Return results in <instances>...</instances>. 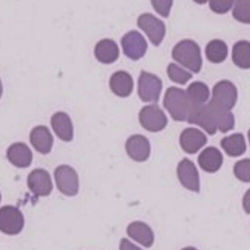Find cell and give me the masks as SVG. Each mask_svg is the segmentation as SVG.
<instances>
[{
	"label": "cell",
	"instance_id": "28",
	"mask_svg": "<svg viewBox=\"0 0 250 250\" xmlns=\"http://www.w3.org/2000/svg\"><path fill=\"white\" fill-rule=\"evenodd\" d=\"M233 16L244 23H250V0H236Z\"/></svg>",
	"mask_w": 250,
	"mask_h": 250
},
{
	"label": "cell",
	"instance_id": "20",
	"mask_svg": "<svg viewBox=\"0 0 250 250\" xmlns=\"http://www.w3.org/2000/svg\"><path fill=\"white\" fill-rule=\"evenodd\" d=\"M51 125L54 132L63 141H72L73 138V126L67 114L57 112L51 117Z\"/></svg>",
	"mask_w": 250,
	"mask_h": 250
},
{
	"label": "cell",
	"instance_id": "26",
	"mask_svg": "<svg viewBox=\"0 0 250 250\" xmlns=\"http://www.w3.org/2000/svg\"><path fill=\"white\" fill-rule=\"evenodd\" d=\"M191 103L195 105L205 104L210 96L209 89L205 83L195 82L188 86L186 90Z\"/></svg>",
	"mask_w": 250,
	"mask_h": 250
},
{
	"label": "cell",
	"instance_id": "17",
	"mask_svg": "<svg viewBox=\"0 0 250 250\" xmlns=\"http://www.w3.org/2000/svg\"><path fill=\"white\" fill-rule=\"evenodd\" d=\"M198 163L204 171L215 173L223 166V156L216 147H208L200 154Z\"/></svg>",
	"mask_w": 250,
	"mask_h": 250
},
{
	"label": "cell",
	"instance_id": "36",
	"mask_svg": "<svg viewBox=\"0 0 250 250\" xmlns=\"http://www.w3.org/2000/svg\"><path fill=\"white\" fill-rule=\"evenodd\" d=\"M248 138H249L250 144V129L249 132H248Z\"/></svg>",
	"mask_w": 250,
	"mask_h": 250
},
{
	"label": "cell",
	"instance_id": "18",
	"mask_svg": "<svg viewBox=\"0 0 250 250\" xmlns=\"http://www.w3.org/2000/svg\"><path fill=\"white\" fill-rule=\"evenodd\" d=\"M110 86L114 95L120 98H126L133 91V79L127 72H116L110 79Z\"/></svg>",
	"mask_w": 250,
	"mask_h": 250
},
{
	"label": "cell",
	"instance_id": "31",
	"mask_svg": "<svg viewBox=\"0 0 250 250\" xmlns=\"http://www.w3.org/2000/svg\"><path fill=\"white\" fill-rule=\"evenodd\" d=\"M173 0H151V4L157 13L167 18L170 15Z\"/></svg>",
	"mask_w": 250,
	"mask_h": 250
},
{
	"label": "cell",
	"instance_id": "21",
	"mask_svg": "<svg viewBox=\"0 0 250 250\" xmlns=\"http://www.w3.org/2000/svg\"><path fill=\"white\" fill-rule=\"evenodd\" d=\"M120 51L113 40L104 39L95 45V56L100 62L111 64L118 59Z\"/></svg>",
	"mask_w": 250,
	"mask_h": 250
},
{
	"label": "cell",
	"instance_id": "7",
	"mask_svg": "<svg viewBox=\"0 0 250 250\" xmlns=\"http://www.w3.org/2000/svg\"><path fill=\"white\" fill-rule=\"evenodd\" d=\"M139 120L142 127L153 132L162 130L168 123L164 111L157 105L144 107L139 112Z\"/></svg>",
	"mask_w": 250,
	"mask_h": 250
},
{
	"label": "cell",
	"instance_id": "9",
	"mask_svg": "<svg viewBox=\"0 0 250 250\" xmlns=\"http://www.w3.org/2000/svg\"><path fill=\"white\" fill-rule=\"evenodd\" d=\"M121 45L125 55L135 61L143 57L148 49L145 38L136 30L126 33L122 38Z\"/></svg>",
	"mask_w": 250,
	"mask_h": 250
},
{
	"label": "cell",
	"instance_id": "3",
	"mask_svg": "<svg viewBox=\"0 0 250 250\" xmlns=\"http://www.w3.org/2000/svg\"><path fill=\"white\" fill-rule=\"evenodd\" d=\"M162 90V82L155 75L142 71L138 80V95L144 103H157Z\"/></svg>",
	"mask_w": 250,
	"mask_h": 250
},
{
	"label": "cell",
	"instance_id": "25",
	"mask_svg": "<svg viewBox=\"0 0 250 250\" xmlns=\"http://www.w3.org/2000/svg\"><path fill=\"white\" fill-rule=\"evenodd\" d=\"M232 59L237 67L242 69H250V42L246 41L236 42L233 48Z\"/></svg>",
	"mask_w": 250,
	"mask_h": 250
},
{
	"label": "cell",
	"instance_id": "22",
	"mask_svg": "<svg viewBox=\"0 0 250 250\" xmlns=\"http://www.w3.org/2000/svg\"><path fill=\"white\" fill-rule=\"evenodd\" d=\"M208 104L214 114L217 129H220L223 133H226L234 128V116L230 112V110L227 109L211 101Z\"/></svg>",
	"mask_w": 250,
	"mask_h": 250
},
{
	"label": "cell",
	"instance_id": "27",
	"mask_svg": "<svg viewBox=\"0 0 250 250\" xmlns=\"http://www.w3.org/2000/svg\"><path fill=\"white\" fill-rule=\"evenodd\" d=\"M167 75L172 82L179 84H186L192 78L189 72L186 71L174 63H170L167 67Z\"/></svg>",
	"mask_w": 250,
	"mask_h": 250
},
{
	"label": "cell",
	"instance_id": "23",
	"mask_svg": "<svg viewBox=\"0 0 250 250\" xmlns=\"http://www.w3.org/2000/svg\"><path fill=\"white\" fill-rule=\"evenodd\" d=\"M222 148L230 157H239L246 151L245 138L242 133H234L221 141Z\"/></svg>",
	"mask_w": 250,
	"mask_h": 250
},
{
	"label": "cell",
	"instance_id": "30",
	"mask_svg": "<svg viewBox=\"0 0 250 250\" xmlns=\"http://www.w3.org/2000/svg\"><path fill=\"white\" fill-rule=\"evenodd\" d=\"M236 0H209L210 8L214 13L224 14L233 7Z\"/></svg>",
	"mask_w": 250,
	"mask_h": 250
},
{
	"label": "cell",
	"instance_id": "33",
	"mask_svg": "<svg viewBox=\"0 0 250 250\" xmlns=\"http://www.w3.org/2000/svg\"><path fill=\"white\" fill-rule=\"evenodd\" d=\"M243 208L247 214H250V189L247 191L244 196Z\"/></svg>",
	"mask_w": 250,
	"mask_h": 250
},
{
	"label": "cell",
	"instance_id": "11",
	"mask_svg": "<svg viewBox=\"0 0 250 250\" xmlns=\"http://www.w3.org/2000/svg\"><path fill=\"white\" fill-rule=\"evenodd\" d=\"M177 174L181 184L186 189L195 192L201 190L199 173L193 162L184 158L178 165Z\"/></svg>",
	"mask_w": 250,
	"mask_h": 250
},
{
	"label": "cell",
	"instance_id": "24",
	"mask_svg": "<svg viewBox=\"0 0 250 250\" xmlns=\"http://www.w3.org/2000/svg\"><path fill=\"white\" fill-rule=\"evenodd\" d=\"M228 54L227 45L224 41L214 40L208 42L205 48V55L208 61L214 64L223 62Z\"/></svg>",
	"mask_w": 250,
	"mask_h": 250
},
{
	"label": "cell",
	"instance_id": "32",
	"mask_svg": "<svg viewBox=\"0 0 250 250\" xmlns=\"http://www.w3.org/2000/svg\"><path fill=\"white\" fill-rule=\"evenodd\" d=\"M120 250H142L129 242L128 239H123L120 242Z\"/></svg>",
	"mask_w": 250,
	"mask_h": 250
},
{
	"label": "cell",
	"instance_id": "29",
	"mask_svg": "<svg viewBox=\"0 0 250 250\" xmlns=\"http://www.w3.org/2000/svg\"><path fill=\"white\" fill-rule=\"evenodd\" d=\"M235 176L239 180L246 183L250 182V159L239 160L233 168Z\"/></svg>",
	"mask_w": 250,
	"mask_h": 250
},
{
	"label": "cell",
	"instance_id": "8",
	"mask_svg": "<svg viewBox=\"0 0 250 250\" xmlns=\"http://www.w3.org/2000/svg\"><path fill=\"white\" fill-rule=\"evenodd\" d=\"M137 25L148 35L151 42L159 46L162 42L166 34L164 22L151 13L141 15L137 20Z\"/></svg>",
	"mask_w": 250,
	"mask_h": 250
},
{
	"label": "cell",
	"instance_id": "19",
	"mask_svg": "<svg viewBox=\"0 0 250 250\" xmlns=\"http://www.w3.org/2000/svg\"><path fill=\"white\" fill-rule=\"evenodd\" d=\"M128 236L142 245L149 248L154 242V234L151 228L142 222H134L127 228Z\"/></svg>",
	"mask_w": 250,
	"mask_h": 250
},
{
	"label": "cell",
	"instance_id": "6",
	"mask_svg": "<svg viewBox=\"0 0 250 250\" xmlns=\"http://www.w3.org/2000/svg\"><path fill=\"white\" fill-rule=\"evenodd\" d=\"M187 122L189 124L198 125L209 135H214L217 132V124L209 104H192Z\"/></svg>",
	"mask_w": 250,
	"mask_h": 250
},
{
	"label": "cell",
	"instance_id": "34",
	"mask_svg": "<svg viewBox=\"0 0 250 250\" xmlns=\"http://www.w3.org/2000/svg\"><path fill=\"white\" fill-rule=\"evenodd\" d=\"M195 2L198 3V4H205L207 1H209V0H194Z\"/></svg>",
	"mask_w": 250,
	"mask_h": 250
},
{
	"label": "cell",
	"instance_id": "2",
	"mask_svg": "<svg viewBox=\"0 0 250 250\" xmlns=\"http://www.w3.org/2000/svg\"><path fill=\"white\" fill-rule=\"evenodd\" d=\"M173 58L177 62L195 73L202 68L203 60L199 45L191 40H184L176 44L172 52Z\"/></svg>",
	"mask_w": 250,
	"mask_h": 250
},
{
	"label": "cell",
	"instance_id": "14",
	"mask_svg": "<svg viewBox=\"0 0 250 250\" xmlns=\"http://www.w3.org/2000/svg\"><path fill=\"white\" fill-rule=\"evenodd\" d=\"M126 149L132 160L144 162L148 160L151 154V144L143 135H134L126 141Z\"/></svg>",
	"mask_w": 250,
	"mask_h": 250
},
{
	"label": "cell",
	"instance_id": "15",
	"mask_svg": "<svg viewBox=\"0 0 250 250\" xmlns=\"http://www.w3.org/2000/svg\"><path fill=\"white\" fill-rule=\"evenodd\" d=\"M31 144L38 152L48 154L53 146V137L49 129L44 126H38L31 131L29 135Z\"/></svg>",
	"mask_w": 250,
	"mask_h": 250
},
{
	"label": "cell",
	"instance_id": "5",
	"mask_svg": "<svg viewBox=\"0 0 250 250\" xmlns=\"http://www.w3.org/2000/svg\"><path fill=\"white\" fill-rule=\"evenodd\" d=\"M54 179L59 190L64 195L75 196L79 192V177L73 167L59 166L54 171Z\"/></svg>",
	"mask_w": 250,
	"mask_h": 250
},
{
	"label": "cell",
	"instance_id": "16",
	"mask_svg": "<svg viewBox=\"0 0 250 250\" xmlns=\"http://www.w3.org/2000/svg\"><path fill=\"white\" fill-rule=\"evenodd\" d=\"M9 161L18 167H27L32 161V153L27 145L16 143L9 147L7 151Z\"/></svg>",
	"mask_w": 250,
	"mask_h": 250
},
{
	"label": "cell",
	"instance_id": "35",
	"mask_svg": "<svg viewBox=\"0 0 250 250\" xmlns=\"http://www.w3.org/2000/svg\"><path fill=\"white\" fill-rule=\"evenodd\" d=\"M182 250H198L196 248H192V247H188V248H183Z\"/></svg>",
	"mask_w": 250,
	"mask_h": 250
},
{
	"label": "cell",
	"instance_id": "13",
	"mask_svg": "<svg viewBox=\"0 0 250 250\" xmlns=\"http://www.w3.org/2000/svg\"><path fill=\"white\" fill-rule=\"evenodd\" d=\"M206 144L207 137L197 128H186L181 134V146L187 154H195Z\"/></svg>",
	"mask_w": 250,
	"mask_h": 250
},
{
	"label": "cell",
	"instance_id": "10",
	"mask_svg": "<svg viewBox=\"0 0 250 250\" xmlns=\"http://www.w3.org/2000/svg\"><path fill=\"white\" fill-rule=\"evenodd\" d=\"M237 99V89L230 81H221L213 88L211 101L227 109L231 110L236 105Z\"/></svg>",
	"mask_w": 250,
	"mask_h": 250
},
{
	"label": "cell",
	"instance_id": "4",
	"mask_svg": "<svg viewBox=\"0 0 250 250\" xmlns=\"http://www.w3.org/2000/svg\"><path fill=\"white\" fill-rule=\"evenodd\" d=\"M24 226V218L20 210L12 206H4L0 210V230L7 235H17Z\"/></svg>",
	"mask_w": 250,
	"mask_h": 250
},
{
	"label": "cell",
	"instance_id": "1",
	"mask_svg": "<svg viewBox=\"0 0 250 250\" xmlns=\"http://www.w3.org/2000/svg\"><path fill=\"white\" fill-rule=\"evenodd\" d=\"M163 104L175 121H187L192 104L186 91L176 86L169 88L164 95Z\"/></svg>",
	"mask_w": 250,
	"mask_h": 250
},
{
	"label": "cell",
	"instance_id": "12",
	"mask_svg": "<svg viewBox=\"0 0 250 250\" xmlns=\"http://www.w3.org/2000/svg\"><path fill=\"white\" fill-rule=\"evenodd\" d=\"M28 188L35 196H48L53 189L51 176L44 169L32 170L27 178Z\"/></svg>",
	"mask_w": 250,
	"mask_h": 250
}]
</instances>
